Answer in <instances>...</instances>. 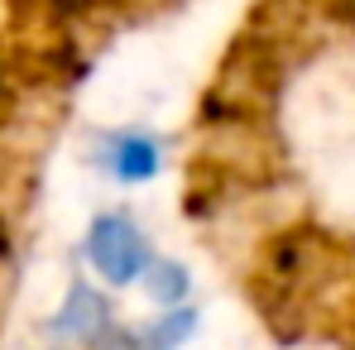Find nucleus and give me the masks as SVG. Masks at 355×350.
Listing matches in <instances>:
<instances>
[{
	"mask_svg": "<svg viewBox=\"0 0 355 350\" xmlns=\"http://www.w3.org/2000/svg\"><path fill=\"white\" fill-rule=\"evenodd\" d=\"M34 5L58 24H77V19H92L96 10H106L111 0H34Z\"/></svg>",
	"mask_w": 355,
	"mask_h": 350,
	"instance_id": "obj_6",
	"label": "nucleus"
},
{
	"mask_svg": "<svg viewBox=\"0 0 355 350\" xmlns=\"http://www.w3.org/2000/svg\"><path fill=\"white\" fill-rule=\"evenodd\" d=\"M10 254V231H5V221H0V259Z\"/></svg>",
	"mask_w": 355,
	"mask_h": 350,
	"instance_id": "obj_8",
	"label": "nucleus"
},
{
	"mask_svg": "<svg viewBox=\"0 0 355 350\" xmlns=\"http://www.w3.org/2000/svg\"><path fill=\"white\" fill-rule=\"evenodd\" d=\"M139 283L149 288V297H154L159 307H182V297L192 292V274H187L178 259H154Z\"/></svg>",
	"mask_w": 355,
	"mask_h": 350,
	"instance_id": "obj_5",
	"label": "nucleus"
},
{
	"mask_svg": "<svg viewBox=\"0 0 355 350\" xmlns=\"http://www.w3.org/2000/svg\"><path fill=\"white\" fill-rule=\"evenodd\" d=\"M197 336V307H168L149 326H111L101 350H182Z\"/></svg>",
	"mask_w": 355,
	"mask_h": 350,
	"instance_id": "obj_4",
	"label": "nucleus"
},
{
	"mask_svg": "<svg viewBox=\"0 0 355 350\" xmlns=\"http://www.w3.org/2000/svg\"><path fill=\"white\" fill-rule=\"evenodd\" d=\"M82 250H87V264H92L111 288L139 283V279L149 274V264L159 259L154 245H149V235L139 231V221H135L130 211H101V216L87 226Z\"/></svg>",
	"mask_w": 355,
	"mask_h": 350,
	"instance_id": "obj_1",
	"label": "nucleus"
},
{
	"mask_svg": "<svg viewBox=\"0 0 355 350\" xmlns=\"http://www.w3.org/2000/svg\"><path fill=\"white\" fill-rule=\"evenodd\" d=\"M96 168L116 182H149L164 168V139L149 130H106L96 144Z\"/></svg>",
	"mask_w": 355,
	"mask_h": 350,
	"instance_id": "obj_3",
	"label": "nucleus"
},
{
	"mask_svg": "<svg viewBox=\"0 0 355 350\" xmlns=\"http://www.w3.org/2000/svg\"><path fill=\"white\" fill-rule=\"evenodd\" d=\"M116 326V312L92 283H72L62 307L49 317V336L53 341H67V346H82V350H101V341L111 336Z\"/></svg>",
	"mask_w": 355,
	"mask_h": 350,
	"instance_id": "obj_2",
	"label": "nucleus"
},
{
	"mask_svg": "<svg viewBox=\"0 0 355 350\" xmlns=\"http://www.w3.org/2000/svg\"><path fill=\"white\" fill-rule=\"evenodd\" d=\"M327 10H331L336 24H346V29L355 34V0H327Z\"/></svg>",
	"mask_w": 355,
	"mask_h": 350,
	"instance_id": "obj_7",
	"label": "nucleus"
}]
</instances>
